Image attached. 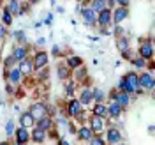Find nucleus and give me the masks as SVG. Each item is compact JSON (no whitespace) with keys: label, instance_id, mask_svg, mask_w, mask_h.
Here are the masks:
<instances>
[{"label":"nucleus","instance_id":"1","mask_svg":"<svg viewBox=\"0 0 155 145\" xmlns=\"http://www.w3.org/2000/svg\"><path fill=\"white\" fill-rule=\"evenodd\" d=\"M120 88L125 94H132V92H139L137 87V74L136 73H127L125 76L120 80Z\"/></svg>","mask_w":155,"mask_h":145},{"label":"nucleus","instance_id":"2","mask_svg":"<svg viewBox=\"0 0 155 145\" xmlns=\"http://www.w3.org/2000/svg\"><path fill=\"white\" fill-rule=\"evenodd\" d=\"M155 85L153 81V76H152V73H143L141 76H137V87H143V88H148V90H152Z\"/></svg>","mask_w":155,"mask_h":145},{"label":"nucleus","instance_id":"3","mask_svg":"<svg viewBox=\"0 0 155 145\" xmlns=\"http://www.w3.org/2000/svg\"><path fill=\"white\" fill-rule=\"evenodd\" d=\"M28 113L32 115V119H34V120H39V119L46 117V105L37 103V105H34V106L28 110Z\"/></svg>","mask_w":155,"mask_h":145},{"label":"nucleus","instance_id":"4","mask_svg":"<svg viewBox=\"0 0 155 145\" xmlns=\"http://www.w3.org/2000/svg\"><path fill=\"white\" fill-rule=\"evenodd\" d=\"M81 14H83V21H85V25L92 27V25H95L97 23V14L90 9V7H83V9H81Z\"/></svg>","mask_w":155,"mask_h":145},{"label":"nucleus","instance_id":"5","mask_svg":"<svg viewBox=\"0 0 155 145\" xmlns=\"http://www.w3.org/2000/svg\"><path fill=\"white\" fill-rule=\"evenodd\" d=\"M139 55H141L143 60H145V58H152V55H153V46H152L150 41H143V43H141V46H139Z\"/></svg>","mask_w":155,"mask_h":145},{"label":"nucleus","instance_id":"6","mask_svg":"<svg viewBox=\"0 0 155 145\" xmlns=\"http://www.w3.org/2000/svg\"><path fill=\"white\" fill-rule=\"evenodd\" d=\"M129 16V9H124V7H118V9H115V12H111V21L113 23H122L124 19Z\"/></svg>","mask_w":155,"mask_h":145},{"label":"nucleus","instance_id":"7","mask_svg":"<svg viewBox=\"0 0 155 145\" xmlns=\"http://www.w3.org/2000/svg\"><path fill=\"white\" fill-rule=\"evenodd\" d=\"M97 23L101 25V27H107L109 23H111V11L109 9H104L99 12V16H97Z\"/></svg>","mask_w":155,"mask_h":145},{"label":"nucleus","instance_id":"8","mask_svg":"<svg viewBox=\"0 0 155 145\" xmlns=\"http://www.w3.org/2000/svg\"><path fill=\"white\" fill-rule=\"evenodd\" d=\"M32 62H34V67H44L48 64V53L46 51H37V55Z\"/></svg>","mask_w":155,"mask_h":145},{"label":"nucleus","instance_id":"9","mask_svg":"<svg viewBox=\"0 0 155 145\" xmlns=\"http://www.w3.org/2000/svg\"><path fill=\"white\" fill-rule=\"evenodd\" d=\"M113 101H115L120 108H124V106H127V105L130 103V97H129V94H125V92H116V96H115Z\"/></svg>","mask_w":155,"mask_h":145},{"label":"nucleus","instance_id":"10","mask_svg":"<svg viewBox=\"0 0 155 145\" xmlns=\"http://www.w3.org/2000/svg\"><path fill=\"white\" fill-rule=\"evenodd\" d=\"M32 71H34V62L28 60V58H23L21 64H19V73L21 74H30Z\"/></svg>","mask_w":155,"mask_h":145},{"label":"nucleus","instance_id":"11","mask_svg":"<svg viewBox=\"0 0 155 145\" xmlns=\"http://www.w3.org/2000/svg\"><path fill=\"white\" fill-rule=\"evenodd\" d=\"M120 140H122V135H120L118 129H109V131H107V142H109L111 145L118 143Z\"/></svg>","mask_w":155,"mask_h":145},{"label":"nucleus","instance_id":"12","mask_svg":"<svg viewBox=\"0 0 155 145\" xmlns=\"http://www.w3.org/2000/svg\"><path fill=\"white\" fill-rule=\"evenodd\" d=\"M30 138V135H28V131L25 129V127H19V129H16V140H18V143L19 145H23L27 140Z\"/></svg>","mask_w":155,"mask_h":145},{"label":"nucleus","instance_id":"13","mask_svg":"<svg viewBox=\"0 0 155 145\" xmlns=\"http://www.w3.org/2000/svg\"><path fill=\"white\" fill-rule=\"evenodd\" d=\"M27 51H28L27 46H18V48L12 50V57H14V60H23L27 57Z\"/></svg>","mask_w":155,"mask_h":145},{"label":"nucleus","instance_id":"14","mask_svg":"<svg viewBox=\"0 0 155 145\" xmlns=\"http://www.w3.org/2000/svg\"><path fill=\"white\" fill-rule=\"evenodd\" d=\"M51 124H53V122H51V119H49V117H42V119H39V120H37V129H41V131H44V133H46L49 127H51Z\"/></svg>","mask_w":155,"mask_h":145},{"label":"nucleus","instance_id":"15","mask_svg":"<svg viewBox=\"0 0 155 145\" xmlns=\"http://www.w3.org/2000/svg\"><path fill=\"white\" fill-rule=\"evenodd\" d=\"M102 127H104L102 119H101V117H94V119H92V133H101Z\"/></svg>","mask_w":155,"mask_h":145},{"label":"nucleus","instance_id":"16","mask_svg":"<svg viewBox=\"0 0 155 145\" xmlns=\"http://www.w3.org/2000/svg\"><path fill=\"white\" fill-rule=\"evenodd\" d=\"M19 122H21V127H30L32 124H34V119H32V115H30L28 112H25L23 115H21V119H19Z\"/></svg>","mask_w":155,"mask_h":145},{"label":"nucleus","instance_id":"17","mask_svg":"<svg viewBox=\"0 0 155 145\" xmlns=\"http://www.w3.org/2000/svg\"><path fill=\"white\" fill-rule=\"evenodd\" d=\"M90 101H92V90L85 88L81 92V97H79V105H90Z\"/></svg>","mask_w":155,"mask_h":145},{"label":"nucleus","instance_id":"18","mask_svg":"<svg viewBox=\"0 0 155 145\" xmlns=\"http://www.w3.org/2000/svg\"><path fill=\"white\" fill-rule=\"evenodd\" d=\"M67 110H69L71 115H78V113H81V105H79V101H74V99H72V101L69 103Z\"/></svg>","mask_w":155,"mask_h":145},{"label":"nucleus","instance_id":"19","mask_svg":"<svg viewBox=\"0 0 155 145\" xmlns=\"http://www.w3.org/2000/svg\"><path fill=\"white\" fill-rule=\"evenodd\" d=\"M7 11L11 12V16H12V14H21V4H19V2H16V0H12V2H9V7H7Z\"/></svg>","mask_w":155,"mask_h":145},{"label":"nucleus","instance_id":"20","mask_svg":"<svg viewBox=\"0 0 155 145\" xmlns=\"http://www.w3.org/2000/svg\"><path fill=\"white\" fill-rule=\"evenodd\" d=\"M78 136H79L81 140H90V138L94 136V133H92L90 127H81V129L78 131Z\"/></svg>","mask_w":155,"mask_h":145},{"label":"nucleus","instance_id":"21","mask_svg":"<svg viewBox=\"0 0 155 145\" xmlns=\"http://www.w3.org/2000/svg\"><path fill=\"white\" fill-rule=\"evenodd\" d=\"M81 58L79 57H69L67 58V67H72V69H78V67H81Z\"/></svg>","mask_w":155,"mask_h":145},{"label":"nucleus","instance_id":"22","mask_svg":"<svg viewBox=\"0 0 155 145\" xmlns=\"http://www.w3.org/2000/svg\"><path fill=\"white\" fill-rule=\"evenodd\" d=\"M32 138H34V142H37V143H42V142H44V138H46V133H44V131H41V129H34V133H32Z\"/></svg>","mask_w":155,"mask_h":145},{"label":"nucleus","instance_id":"23","mask_svg":"<svg viewBox=\"0 0 155 145\" xmlns=\"http://www.w3.org/2000/svg\"><path fill=\"white\" fill-rule=\"evenodd\" d=\"M107 113H109L111 117H118L120 113H122V108H120V106L115 103V101H113V103L109 105V108H107Z\"/></svg>","mask_w":155,"mask_h":145},{"label":"nucleus","instance_id":"24","mask_svg":"<svg viewBox=\"0 0 155 145\" xmlns=\"http://www.w3.org/2000/svg\"><path fill=\"white\" fill-rule=\"evenodd\" d=\"M90 9L94 11V12H95V11H99V12H101V11L106 9V2H104V0H95V2H92Z\"/></svg>","mask_w":155,"mask_h":145},{"label":"nucleus","instance_id":"25","mask_svg":"<svg viewBox=\"0 0 155 145\" xmlns=\"http://www.w3.org/2000/svg\"><path fill=\"white\" fill-rule=\"evenodd\" d=\"M9 81L11 83H18L19 80H21V73H19V69H12V71H11L9 73Z\"/></svg>","mask_w":155,"mask_h":145},{"label":"nucleus","instance_id":"26","mask_svg":"<svg viewBox=\"0 0 155 145\" xmlns=\"http://www.w3.org/2000/svg\"><path fill=\"white\" fill-rule=\"evenodd\" d=\"M94 113H95V117H102L107 113V108L102 105V103H99V105H95V108H94Z\"/></svg>","mask_w":155,"mask_h":145},{"label":"nucleus","instance_id":"27","mask_svg":"<svg viewBox=\"0 0 155 145\" xmlns=\"http://www.w3.org/2000/svg\"><path fill=\"white\" fill-rule=\"evenodd\" d=\"M116 46H118V50L124 53V51H127V48H129V39L127 37H120L118 39V43H116Z\"/></svg>","mask_w":155,"mask_h":145},{"label":"nucleus","instance_id":"28","mask_svg":"<svg viewBox=\"0 0 155 145\" xmlns=\"http://www.w3.org/2000/svg\"><path fill=\"white\" fill-rule=\"evenodd\" d=\"M92 99H95L97 103H101L104 99V92L99 90V88H92Z\"/></svg>","mask_w":155,"mask_h":145},{"label":"nucleus","instance_id":"29","mask_svg":"<svg viewBox=\"0 0 155 145\" xmlns=\"http://www.w3.org/2000/svg\"><path fill=\"white\" fill-rule=\"evenodd\" d=\"M2 19H4V25H11L12 16H11V12L7 9H4V12H2Z\"/></svg>","mask_w":155,"mask_h":145},{"label":"nucleus","instance_id":"30","mask_svg":"<svg viewBox=\"0 0 155 145\" xmlns=\"http://www.w3.org/2000/svg\"><path fill=\"white\" fill-rule=\"evenodd\" d=\"M14 39H16V41H19V43H27V36H25V32H23V30L14 32Z\"/></svg>","mask_w":155,"mask_h":145},{"label":"nucleus","instance_id":"31","mask_svg":"<svg viewBox=\"0 0 155 145\" xmlns=\"http://www.w3.org/2000/svg\"><path fill=\"white\" fill-rule=\"evenodd\" d=\"M58 76L62 78V80H64V78H67V76H69V67L60 66V67H58Z\"/></svg>","mask_w":155,"mask_h":145},{"label":"nucleus","instance_id":"32","mask_svg":"<svg viewBox=\"0 0 155 145\" xmlns=\"http://www.w3.org/2000/svg\"><path fill=\"white\" fill-rule=\"evenodd\" d=\"M88 142H90V145H104V142H102L101 136H92Z\"/></svg>","mask_w":155,"mask_h":145},{"label":"nucleus","instance_id":"33","mask_svg":"<svg viewBox=\"0 0 155 145\" xmlns=\"http://www.w3.org/2000/svg\"><path fill=\"white\" fill-rule=\"evenodd\" d=\"M5 131H7V135H14V122L12 120H9L5 124Z\"/></svg>","mask_w":155,"mask_h":145},{"label":"nucleus","instance_id":"34","mask_svg":"<svg viewBox=\"0 0 155 145\" xmlns=\"http://www.w3.org/2000/svg\"><path fill=\"white\" fill-rule=\"evenodd\" d=\"M132 64H134L136 67H145V60H143V58H136V60H132Z\"/></svg>","mask_w":155,"mask_h":145},{"label":"nucleus","instance_id":"35","mask_svg":"<svg viewBox=\"0 0 155 145\" xmlns=\"http://www.w3.org/2000/svg\"><path fill=\"white\" fill-rule=\"evenodd\" d=\"M5 66H7V67H12V66H14V57H12V55L5 58Z\"/></svg>","mask_w":155,"mask_h":145},{"label":"nucleus","instance_id":"36","mask_svg":"<svg viewBox=\"0 0 155 145\" xmlns=\"http://www.w3.org/2000/svg\"><path fill=\"white\" fill-rule=\"evenodd\" d=\"M5 34H7V30H5V25H2V23H0V37L4 39V37H5Z\"/></svg>","mask_w":155,"mask_h":145},{"label":"nucleus","instance_id":"37","mask_svg":"<svg viewBox=\"0 0 155 145\" xmlns=\"http://www.w3.org/2000/svg\"><path fill=\"white\" fill-rule=\"evenodd\" d=\"M65 92H67L69 96L74 94V85H72V83H67V90H65Z\"/></svg>","mask_w":155,"mask_h":145},{"label":"nucleus","instance_id":"38","mask_svg":"<svg viewBox=\"0 0 155 145\" xmlns=\"http://www.w3.org/2000/svg\"><path fill=\"white\" fill-rule=\"evenodd\" d=\"M113 34H116V36H120V34H124V29L116 25V27H115V30H113Z\"/></svg>","mask_w":155,"mask_h":145},{"label":"nucleus","instance_id":"39","mask_svg":"<svg viewBox=\"0 0 155 145\" xmlns=\"http://www.w3.org/2000/svg\"><path fill=\"white\" fill-rule=\"evenodd\" d=\"M44 23H46V25H51V23H53V14H48L46 19H44Z\"/></svg>","mask_w":155,"mask_h":145},{"label":"nucleus","instance_id":"40","mask_svg":"<svg viewBox=\"0 0 155 145\" xmlns=\"http://www.w3.org/2000/svg\"><path fill=\"white\" fill-rule=\"evenodd\" d=\"M60 53H62V51H60V48H58V46H53V55H55V57H58Z\"/></svg>","mask_w":155,"mask_h":145},{"label":"nucleus","instance_id":"41","mask_svg":"<svg viewBox=\"0 0 155 145\" xmlns=\"http://www.w3.org/2000/svg\"><path fill=\"white\" fill-rule=\"evenodd\" d=\"M83 76H85V69L81 67L79 71H78V78H83Z\"/></svg>","mask_w":155,"mask_h":145},{"label":"nucleus","instance_id":"42","mask_svg":"<svg viewBox=\"0 0 155 145\" xmlns=\"http://www.w3.org/2000/svg\"><path fill=\"white\" fill-rule=\"evenodd\" d=\"M44 43H46V39H44V37H39L37 39V44H39V46H42Z\"/></svg>","mask_w":155,"mask_h":145},{"label":"nucleus","instance_id":"43","mask_svg":"<svg viewBox=\"0 0 155 145\" xmlns=\"http://www.w3.org/2000/svg\"><path fill=\"white\" fill-rule=\"evenodd\" d=\"M69 131H71V133H72V135H74V133H76V127H74V124H69Z\"/></svg>","mask_w":155,"mask_h":145},{"label":"nucleus","instance_id":"44","mask_svg":"<svg viewBox=\"0 0 155 145\" xmlns=\"http://www.w3.org/2000/svg\"><path fill=\"white\" fill-rule=\"evenodd\" d=\"M7 92H9V94H12V92H14V90H12V83H9V85H7Z\"/></svg>","mask_w":155,"mask_h":145},{"label":"nucleus","instance_id":"45","mask_svg":"<svg viewBox=\"0 0 155 145\" xmlns=\"http://www.w3.org/2000/svg\"><path fill=\"white\" fill-rule=\"evenodd\" d=\"M0 145H9V143H7V142H2V143H0Z\"/></svg>","mask_w":155,"mask_h":145},{"label":"nucleus","instance_id":"46","mask_svg":"<svg viewBox=\"0 0 155 145\" xmlns=\"http://www.w3.org/2000/svg\"><path fill=\"white\" fill-rule=\"evenodd\" d=\"M18 145H19V143H18Z\"/></svg>","mask_w":155,"mask_h":145}]
</instances>
